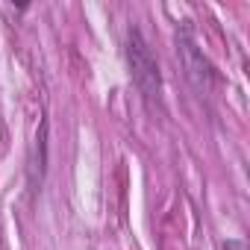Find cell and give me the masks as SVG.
<instances>
[{"label":"cell","instance_id":"obj_1","mask_svg":"<svg viewBox=\"0 0 250 250\" xmlns=\"http://www.w3.org/2000/svg\"><path fill=\"white\" fill-rule=\"evenodd\" d=\"M127 65L133 74V83L139 85L142 97L153 106L162 100V74H159V62L150 50V44L145 42L139 27H130L127 33Z\"/></svg>","mask_w":250,"mask_h":250},{"label":"cell","instance_id":"obj_3","mask_svg":"<svg viewBox=\"0 0 250 250\" xmlns=\"http://www.w3.org/2000/svg\"><path fill=\"white\" fill-rule=\"evenodd\" d=\"M47 130H50V124L42 121L39 133H36V147H33V186H42L47 174Z\"/></svg>","mask_w":250,"mask_h":250},{"label":"cell","instance_id":"obj_4","mask_svg":"<svg viewBox=\"0 0 250 250\" xmlns=\"http://www.w3.org/2000/svg\"><path fill=\"white\" fill-rule=\"evenodd\" d=\"M224 250H247V244H244L241 238H229V241L224 244Z\"/></svg>","mask_w":250,"mask_h":250},{"label":"cell","instance_id":"obj_2","mask_svg":"<svg viewBox=\"0 0 250 250\" xmlns=\"http://www.w3.org/2000/svg\"><path fill=\"white\" fill-rule=\"evenodd\" d=\"M177 56L183 62V71L191 83V88L200 94V97H209L212 88H215V68L212 62L206 59V53L200 50L191 27H180L177 30Z\"/></svg>","mask_w":250,"mask_h":250}]
</instances>
